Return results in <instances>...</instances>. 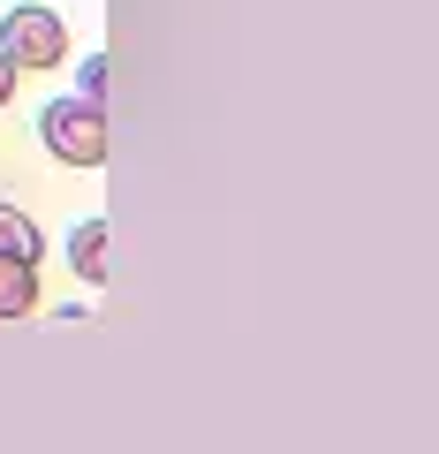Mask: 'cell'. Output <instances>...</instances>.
<instances>
[{
	"instance_id": "277c9868",
	"label": "cell",
	"mask_w": 439,
	"mask_h": 454,
	"mask_svg": "<svg viewBox=\"0 0 439 454\" xmlns=\"http://www.w3.org/2000/svg\"><path fill=\"white\" fill-rule=\"evenodd\" d=\"M0 258H23V265L46 258V235H38V220L23 205H0Z\"/></svg>"
},
{
	"instance_id": "3957f363",
	"label": "cell",
	"mask_w": 439,
	"mask_h": 454,
	"mask_svg": "<svg viewBox=\"0 0 439 454\" xmlns=\"http://www.w3.org/2000/svg\"><path fill=\"white\" fill-rule=\"evenodd\" d=\"M68 265H76V280H106V220H76L68 227Z\"/></svg>"
},
{
	"instance_id": "7a4b0ae2",
	"label": "cell",
	"mask_w": 439,
	"mask_h": 454,
	"mask_svg": "<svg viewBox=\"0 0 439 454\" xmlns=\"http://www.w3.org/2000/svg\"><path fill=\"white\" fill-rule=\"evenodd\" d=\"M0 53L16 68H31V76H53V68L68 61V23L53 16V8H38V0H23V8L0 16Z\"/></svg>"
},
{
	"instance_id": "5b68a950",
	"label": "cell",
	"mask_w": 439,
	"mask_h": 454,
	"mask_svg": "<svg viewBox=\"0 0 439 454\" xmlns=\"http://www.w3.org/2000/svg\"><path fill=\"white\" fill-rule=\"evenodd\" d=\"M38 310V265L0 258V318H31Z\"/></svg>"
},
{
	"instance_id": "52a82bcc",
	"label": "cell",
	"mask_w": 439,
	"mask_h": 454,
	"mask_svg": "<svg viewBox=\"0 0 439 454\" xmlns=\"http://www.w3.org/2000/svg\"><path fill=\"white\" fill-rule=\"evenodd\" d=\"M16 76H23V68L8 61V53H0V106H8V98H16Z\"/></svg>"
},
{
	"instance_id": "8992f818",
	"label": "cell",
	"mask_w": 439,
	"mask_h": 454,
	"mask_svg": "<svg viewBox=\"0 0 439 454\" xmlns=\"http://www.w3.org/2000/svg\"><path fill=\"white\" fill-rule=\"evenodd\" d=\"M76 98H91V106H106V53H91L76 76Z\"/></svg>"
},
{
	"instance_id": "6da1fadb",
	"label": "cell",
	"mask_w": 439,
	"mask_h": 454,
	"mask_svg": "<svg viewBox=\"0 0 439 454\" xmlns=\"http://www.w3.org/2000/svg\"><path fill=\"white\" fill-rule=\"evenodd\" d=\"M38 137L61 167H106V106H91V98H46Z\"/></svg>"
}]
</instances>
